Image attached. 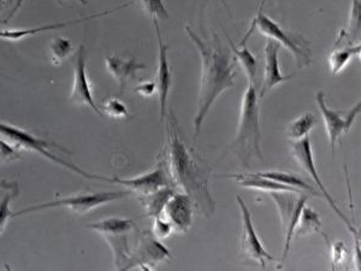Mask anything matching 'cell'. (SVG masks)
I'll list each match as a JSON object with an SVG mask.
<instances>
[{
  "label": "cell",
  "mask_w": 361,
  "mask_h": 271,
  "mask_svg": "<svg viewBox=\"0 0 361 271\" xmlns=\"http://www.w3.org/2000/svg\"><path fill=\"white\" fill-rule=\"evenodd\" d=\"M260 176L267 177L271 180L283 183L286 186H290L293 188L300 189L306 193H311L313 195H319L317 193L316 189L312 186L306 183L304 180H301L299 176H296L294 174L283 173V171H267V173H257Z\"/></svg>",
  "instance_id": "obj_27"
},
{
  "label": "cell",
  "mask_w": 361,
  "mask_h": 271,
  "mask_svg": "<svg viewBox=\"0 0 361 271\" xmlns=\"http://www.w3.org/2000/svg\"><path fill=\"white\" fill-rule=\"evenodd\" d=\"M20 151L21 150H18L6 140L0 138V165L13 163L20 159L21 158Z\"/></svg>",
  "instance_id": "obj_33"
},
{
  "label": "cell",
  "mask_w": 361,
  "mask_h": 271,
  "mask_svg": "<svg viewBox=\"0 0 361 271\" xmlns=\"http://www.w3.org/2000/svg\"><path fill=\"white\" fill-rule=\"evenodd\" d=\"M171 259L168 248L160 243L159 240L152 234V231H144L140 239L137 255H134L135 267L142 270H151L157 264Z\"/></svg>",
  "instance_id": "obj_14"
},
{
  "label": "cell",
  "mask_w": 361,
  "mask_h": 271,
  "mask_svg": "<svg viewBox=\"0 0 361 271\" xmlns=\"http://www.w3.org/2000/svg\"><path fill=\"white\" fill-rule=\"evenodd\" d=\"M226 37L229 40L231 51L234 54L236 62L240 63V66H243V71L246 73L250 85L255 86V81H257V74H258V62H257V59H255V56L250 52V49H247L246 46L236 47L234 45V42H231V39L229 37Z\"/></svg>",
  "instance_id": "obj_23"
},
{
  "label": "cell",
  "mask_w": 361,
  "mask_h": 271,
  "mask_svg": "<svg viewBox=\"0 0 361 271\" xmlns=\"http://www.w3.org/2000/svg\"><path fill=\"white\" fill-rule=\"evenodd\" d=\"M318 119L313 114H304L298 119H294L293 122L288 124L287 136L289 139L300 140L308 136L314 126H316Z\"/></svg>",
  "instance_id": "obj_28"
},
{
  "label": "cell",
  "mask_w": 361,
  "mask_h": 271,
  "mask_svg": "<svg viewBox=\"0 0 361 271\" xmlns=\"http://www.w3.org/2000/svg\"><path fill=\"white\" fill-rule=\"evenodd\" d=\"M317 105L319 107L322 117L324 119L325 129L328 133L329 141L331 146V153L335 155V148L337 143H340L341 138L348 134L354 121L360 114V102L354 105L348 112H334L326 107L325 95L323 90H319L316 95Z\"/></svg>",
  "instance_id": "obj_9"
},
{
  "label": "cell",
  "mask_w": 361,
  "mask_h": 271,
  "mask_svg": "<svg viewBox=\"0 0 361 271\" xmlns=\"http://www.w3.org/2000/svg\"><path fill=\"white\" fill-rule=\"evenodd\" d=\"M104 115L111 119H130V112L128 110L127 105L122 103L119 99H109L106 103L104 104Z\"/></svg>",
  "instance_id": "obj_30"
},
{
  "label": "cell",
  "mask_w": 361,
  "mask_h": 271,
  "mask_svg": "<svg viewBox=\"0 0 361 271\" xmlns=\"http://www.w3.org/2000/svg\"><path fill=\"white\" fill-rule=\"evenodd\" d=\"M130 194H132L130 191L76 194V195L61 198V199H57L54 202L42 203L40 205L30 206V207L22 210L20 212L13 214V217H18V216H23V215L30 214V212H37V211L52 209V207H66L74 214L85 215L90 212V210L105 205V204L117 202V200L129 197Z\"/></svg>",
  "instance_id": "obj_7"
},
{
  "label": "cell",
  "mask_w": 361,
  "mask_h": 271,
  "mask_svg": "<svg viewBox=\"0 0 361 271\" xmlns=\"http://www.w3.org/2000/svg\"><path fill=\"white\" fill-rule=\"evenodd\" d=\"M194 203L185 193H175L165 205L166 219L177 233H185L193 224Z\"/></svg>",
  "instance_id": "obj_15"
},
{
  "label": "cell",
  "mask_w": 361,
  "mask_h": 271,
  "mask_svg": "<svg viewBox=\"0 0 361 271\" xmlns=\"http://www.w3.org/2000/svg\"><path fill=\"white\" fill-rule=\"evenodd\" d=\"M166 124L169 171L173 183L192 198L194 206L202 216L211 217L216 211V204L209 188L212 174L211 167L189 145L173 112H169Z\"/></svg>",
  "instance_id": "obj_1"
},
{
  "label": "cell",
  "mask_w": 361,
  "mask_h": 271,
  "mask_svg": "<svg viewBox=\"0 0 361 271\" xmlns=\"http://www.w3.org/2000/svg\"><path fill=\"white\" fill-rule=\"evenodd\" d=\"M49 49H51L54 66L62 64L63 61H66V58L70 57L74 52L73 44L64 37L52 39V42H49Z\"/></svg>",
  "instance_id": "obj_29"
},
{
  "label": "cell",
  "mask_w": 361,
  "mask_h": 271,
  "mask_svg": "<svg viewBox=\"0 0 361 271\" xmlns=\"http://www.w3.org/2000/svg\"><path fill=\"white\" fill-rule=\"evenodd\" d=\"M259 97L253 85L247 87L243 95L240 122L234 141L230 145V151L243 167H248L252 159H263L260 150V116H259Z\"/></svg>",
  "instance_id": "obj_3"
},
{
  "label": "cell",
  "mask_w": 361,
  "mask_h": 271,
  "mask_svg": "<svg viewBox=\"0 0 361 271\" xmlns=\"http://www.w3.org/2000/svg\"><path fill=\"white\" fill-rule=\"evenodd\" d=\"M265 3H267V0H262V4H260V8H259L258 13H260V11H263L264 5H265Z\"/></svg>",
  "instance_id": "obj_37"
},
{
  "label": "cell",
  "mask_w": 361,
  "mask_h": 271,
  "mask_svg": "<svg viewBox=\"0 0 361 271\" xmlns=\"http://www.w3.org/2000/svg\"><path fill=\"white\" fill-rule=\"evenodd\" d=\"M157 85L154 81H148V83H141L136 87L135 92L142 97H152L156 93Z\"/></svg>",
  "instance_id": "obj_36"
},
{
  "label": "cell",
  "mask_w": 361,
  "mask_h": 271,
  "mask_svg": "<svg viewBox=\"0 0 361 271\" xmlns=\"http://www.w3.org/2000/svg\"><path fill=\"white\" fill-rule=\"evenodd\" d=\"M141 3L152 20H168L169 13L163 0H141Z\"/></svg>",
  "instance_id": "obj_31"
},
{
  "label": "cell",
  "mask_w": 361,
  "mask_h": 271,
  "mask_svg": "<svg viewBox=\"0 0 361 271\" xmlns=\"http://www.w3.org/2000/svg\"><path fill=\"white\" fill-rule=\"evenodd\" d=\"M333 269H335V265H338V264L342 263L343 262V259H345V255H347V251H345V247L343 243L338 241V243H335L333 245Z\"/></svg>",
  "instance_id": "obj_35"
},
{
  "label": "cell",
  "mask_w": 361,
  "mask_h": 271,
  "mask_svg": "<svg viewBox=\"0 0 361 271\" xmlns=\"http://www.w3.org/2000/svg\"><path fill=\"white\" fill-rule=\"evenodd\" d=\"M156 27L158 44H159V58H158V71H157V92L159 98L160 119L161 121L166 117V103H168V95L173 85V71L170 69L168 62V45L163 42V37L160 34L158 20H153Z\"/></svg>",
  "instance_id": "obj_13"
},
{
  "label": "cell",
  "mask_w": 361,
  "mask_h": 271,
  "mask_svg": "<svg viewBox=\"0 0 361 271\" xmlns=\"http://www.w3.org/2000/svg\"><path fill=\"white\" fill-rule=\"evenodd\" d=\"M322 222H320L319 215L317 214L314 210L305 205L304 209L300 215L299 223L296 226L294 236H305V235L316 234L319 233Z\"/></svg>",
  "instance_id": "obj_25"
},
{
  "label": "cell",
  "mask_w": 361,
  "mask_h": 271,
  "mask_svg": "<svg viewBox=\"0 0 361 271\" xmlns=\"http://www.w3.org/2000/svg\"><path fill=\"white\" fill-rule=\"evenodd\" d=\"M228 177L236 181L238 183L247 187V188H255L263 192H295L300 193L302 191L293 188L290 186H286L283 183H279L276 181L267 179V177L260 176L259 174H250V175H241V174H231Z\"/></svg>",
  "instance_id": "obj_18"
},
{
  "label": "cell",
  "mask_w": 361,
  "mask_h": 271,
  "mask_svg": "<svg viewBox=\"0 0 361 271\" xmlns=\"http://www.w3.org/2000/svg\"><path fill=\"white\" fill-rule=\"evenodd\" d=\"M0 136L3 139L8 141L10 144H13L15 147L18 150H28V151H33V152L39 153L42 156L45 157L47 159L52 160L54 163L58 165H62L64 168L69 169L71 171L81 175V176L86 177V179H93V180H105V177L99 176V175H93V174H88L78 168V165L73 164L71 162H66L61 157L54 155L51 148H57L59 146L52 144L49 141L39 138V136H33L27 131H23L21 128L15 127L11 124H4L0 122ZM63 148V147H59Z\"/></svg>",
  "instance_id": "obj_5"
},
{
  "label": "cell",
  "mask_w": 361,
  "mask_h": 271,
  "mask_svg": "<svg viewBox=\"0 0 361 271\" xmlns=\"http://www.w3.org/2000/svg\"><path fill=\"white\" fill-rule=\"evenodd\" d=\"M238 206L241 210V217H243V238H241V248L250 260H255L260 267L265 269L267 262L274 260V257L264 248L263 243L255 233V227L252 223V216L250 210L247 207L246 203L243 198H236Z\"/></svg>",
  "instance_id": "obj_10"
},
{
  "label": "cell",
  "mask_w": 361,
  "mask_h": 271,
  "mask_svg": "<svg viewBox=\"0 0 361 271\" xmlns=\"http://www.w3.org/2000/svg\"><path fill=\"white\" fill-rule=\"evenodd\" d=\"M290 151H292L293 157L295 158L300 167L304 169L305 171L308 174V176L312 177L314 183L318 186V191L326 199V202L329 203L330 207L345 222L349 231L353 234L354 241H355V252H357L355 263L357 262V267L360 269V238H359V233L354 228L353 224L349 222L348 218L345 217L343 212L338 209V206H337L336 203L334 200L333 197L329 193L328 189L325 188L324 183H323V181L320 179L316 164H314V158H313L312 146H311L310 136H305L302 139L292 141L290 143Z\"/></svg>",
  "instance_id": "obj_6"
},
{
  "label": "cell",
  "mask_w": 361,
  "mask_h": 271,
  "mask_svg": "<svg viewBox=\"0 0 361 271\" xmlns=\"http://www.w3.org/2000/svg\"><path fill=\"white\" fill-rule=\"evenodd\" d=\"M106 181L112 182V183L126 186L130 192L137 193L139 195H147V194L153 193L163 187L173 186V180H171V177L169 176L168 171L163 164L158 165L149 173L144 174L139 177H134V179H118V177L109 179L106 177Z\"/></svg>",
  "instance_id": "obj_12"
},
{
  "label": "cell",
  "mask_w": 361,
  "mask_h": 271,
  "mask_svg": "<svg viewBox=\"0 0 361 271\" xmlns=\"http://www.w3.org/2000/svg\"><path fill=\"white\" fill-rule=\"evenodd\" d=\"M105 13H107L93 15V16L87 17V18L103 16ZM87 18L63 22V23H54V25H42V27H37V28L5 29V30H0V39L1 40H6V42H20V40H25V39H28V37L30 39V37H37V35L44 33V32H49V30H56V29L66 28L68 25H76V23L85 21Z\"/></svg>",
  "instance_id": "obj_19"
},
{
  "label": "cell",
  "mask_w": 361,
  "mask_h": 271,
  "mask_svg": "<svg viewBox=\"0 0 361 271\" xmlns=\"http://www.w3.org/2000/svg\"><path fill=\"white\" fill-rule=\"evenodd\" d=\"M281 46L277 42L267 39L265 46V76L263 87L260 92V98H263L267 92L275 88L277 85L289 81L293 76H284L279 69V54Z\"/></svg>",
  "instance_id": "obj_16"
},
{
  "label": "cell",
  "mask_w": 361,
  "mask_h": 271,
  "mask_svg": "<svg viewBox=\"0 0 361 271\" xmlns=\"http://www.w3.org/2000/svg\"><path fill=\"white\" fill-rule=\"evenodd\" d=\"M20 193L17 182H0V235L4 233L8 219L13 217L11 203Z\"/></svg>",
  "instance_id": "obj_22"
},
{
  "label": "cell",
  "mask_w": 361,
  "mask_h": 271,
  "mask_svg": "<svg viewBox=\"0 0 361 271\" xmlns=\"http://www.w3.org/2000/svg\"><path fill=\"white\" fill-rule=\"evenodd\" d=\"M23 0H0V25H6L21 8Z\"/></svg>",
  "instance_id": "obj_32"
},
{
  "label": "cell",
  "mask_w": 361,
  "mask_h": 271,
  "mask_svg": "<svg viewBox=\"0 0 361 271\" xmlns=\"http://www.w3.org/2000/svg\"><path fill=\"white\" fill-rule=\"evenodd\" d=\"M70 102L76 105H85L90 107L93 112H97L99 116L105 117L104 112L97 107L93 93H92V83L88 78V71L86 68V54H85V46H80L78 51V59L75 64L74 85L70 93Z\"/></svg>",
  "instance_id": "obj_11"
},
{
  "label": "cell",
  "mask_w": 361,
  "mask_h": 271,
  "mask_svg": "<svg viewBox=\"0 0 361 271\" xmlns=\"http://www.w3.org/2000/svg\"><path fill=\"white\" fill-rule=\"evenodd\" d=\"M185 33L197 46L202 57V85L197 99V114L194 117V136L197 139L214 102L226 90L234 86L236 59L231 56L229 49L222 45L216 34H214L211 42H205L188 25L185 27Z\"/></svg>",
  "instance_id": "obj_2"
},
{
  "label": "cell",
  "mask_w": 361,
  "mask_h": 271,
  "mask_svg": "<svg viewBox=\"0 0 361 271\" xmlns=\"http://www.w3.org/2000/svg\"><path fill=\"white\" fill-rule=\"evenodd\" d=\"M255 28H258L260 33L267 35L271 40H274L279 45L284 46L288 51H290L295 58L296 66L299 69H304L311 64L312 54H311L308 42L305 40L304 37H300L298 34L288 33L279 23L272 21L270 17L263 13V11L258 13L257 17L253 20L248 33L246 34V37L241 42L240 46H245L248 37L255 32Z\"/></svg>",
  "instance_id": "obj_4"
},
{
  "label": "cell",
  "mask_w": 361,
  "mask_h": 271,
  "mask_svg": "<svg viewBox=\"0 0 361 271\" xmlns=\"http://www.w3.org/2000/svg\"><path fill=\"white\" fill-rule=\"evenodd\" d=\"M173 231L175 230H173L171 223L169 222L168 219H163L161 216L154 218L152 234L158 240H164V239L169 238L170 235L173 234Z\"/></svg>",
  "instance_id": "obj_34"
},
{
  "label": "cell",
  "mask_w": 361,
  "mask_h": 271,
  "mask_svg": "<svg viewBox=\"0 0 361 271\" xmlns=\"http://www.w3.org/2000/svg\"><path fill=\"white\" fill-rule=\"evenodd\" d=\"M360 0H352V8L349 15L348 28L341 30L337 40L345 44H354L360 37Z\"/></svg>",
  "instance_id": "obj_24"
},
{
  "label": "cell",
  "mask_w": 361,
  "mask_h": 271,
  "mask_svg": "<svg viewBox=\"0 0 361 271\" xmlns=\"http://www.w3.org/2000/svg\"><path fill=\"white\" fill-rule=\"evenodd\" d=\"M361 47L359 44H345L337 40L333 52L329 56V66L334 75L340 74L348 66L354 56H360Z\"/></svg>",
  "instance_id": "obj_20"
},
{
  "label": "cell",
  "mask_w": 361,
  "mask_h": 271,
  "mask_svg": "<svg viewBox=\"0 0 361 271\" xmlns=\"http://www.w3.org/2000/svg\"><path fill=\"white\" fill-rule=\"evenodd\" d=\"M87 228L94 230L100 235H104L107 233H115V231H132L133 229H136V224L133 219L111 217L98 223L88 224Z\"/></svg>",
  "instance_id": "obj_26"
},
{
  "label": "cell",
  "mask_w": 361,
  "mask_h": 271,
  "mask_svg": "<svg viewBox=\"0 0 361 271\" xmlns=\"http://www.w3.org/2000/svg\"><path fill=\"white\" fill-rule=\"evenodd\" d=\"M176 193L175 189L171 186L168 187H163V188L158 189L153 193L147 194V195H139L140 202L142 203L145 209L147 211L146 216L147 217H160L163 215L165 205L168 204L170 198L173 197V194Z\"/></svg>",
  "instance_id": "obj_21"
},
{
  "label": "cell",
  "mask_w": 361,
  "mask_h": 271,
  "mask_svg": "<svg viewBox=\"0 0 361 271\" xmlns=\"http://www.w3.org/2000/svg\"><path fill=\"white\" fill-rule=\"evenodd\" d=\"M105 64H106L109 73L118 81L121 93H123L126 90L128 81L130 78H136L137 71L146 68L144 63L136 62L135 59H133V58L123 59V58L116 57V56L107 57L105 59Z\"/></svg>",
  "instance_id": "obj_17"
},
{
  "label": "cell",
  "mask_w": 361,
  "mask_h": 271,
  "mask_svg": "<svg viewBox=\"0 0 361 271\" xmlns=\"http://www.w3.org/2000/svg\"><path fill=\"white\" fill-rule=\"evenodd\" d=\"M270 197L274 199L277 209H279V217L282 221L286 241H284L283 255L282 263L286 262L288 253L290 251V245L294 238V231L299 223L300 215L307 202L308 194L306 192H270Z\"/></svg>",
  "instance_id": "obj_8"
}]
</instances>
